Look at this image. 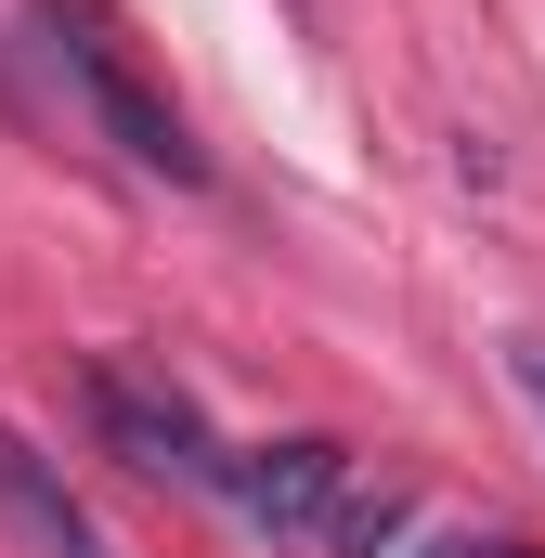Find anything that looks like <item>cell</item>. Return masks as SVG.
I'll return each mask as SVG.
<instances>
[{
	"mask_svg": "<svg viewBox=\"0 0 545 558\" xmlns=\"http://www.w3.org/2000/svg\"><path fill=\"white\" fill-rule=\"evenodd\" d=\"M441 558H545V546H441Z\"/></svg>",
	"mask_w": 545,
	"mask_h": 558,
	"instance_id": "52a82bcc",
	"label": "cell"
},
{
	"mask_svg": "<svg viewBox=\"0 0 545 558\" xmlns=\"http://www.w3.org/2000/svg\"><path fill=\"white\" fill-rule=\"evenodd\" d=\"M0 533L26 558H118L105 533H92V507L65 494V468L26 441V428H0Z\"/></svg>",
	"mask_w": 545,
	"mask_h": 558,
	"instance_id": "277c9868",
	"label": "cell"
},
{
	"mask_svg": "<svg viewBox=\"0 0 545 558\" xmlns=\"http://www.w3.org/2000/svg\"><path fill=\"white\" fill-rule=\"evenodd\" d=\"M390 533H403V494H390V481H377V494L351 481V507L325 520V558H377V546H390Z\"/></svg>",
	"mask_w": 545,
	"mask_h": 558,
	"instance_id": "5b68a950",
	"label": "cell"
},
{
	"mask_svg": "<svg viewBox=\"0 0 545 558\" xmlns=\"http://www.w3.org/2000/svg\"><path fill=\"white\" fill-rule=\"evenodd\" d=\"M221 507L247 520V533H272V546H325V520L351 507V454L338 441H247V454H221Z\"/></svg>",
	"mask_w": 545,
	"mask_h": 558,
	"instance_id": "3957f363",
	"label": "cell"
},
{
	"mask_svg": "<svg viewBox=\"0 0 545 558\" xmlns=\"http://www.w3.org/2000/svg\"><path fill=\"white\" fill-rule=\"evenodd\" d=\"M507 377H520V403L545 416V338H507Z\"/></svg>",
	"mask_w": 545,
	"mask_h": 558,
	"instance_id": "8992f818",
	"label": "cell"
},
{
	"mask_svg": "<svg viewBox=\"0 0 545 558\" xmlns=\"http://www.w3.org/2000/svg\"><path fill=\"white\" fill-rule=\"evenodd\" d=\"M92 428H105V454L143 468V481L221 494V441H208V416H195L169 377H143V364H92Z\"/></svg>",
	"mask_w": 545,
	"mask_h": 558,
	"instance_id": "7a4b0ae2",
	"label": "cell"
},
{
	"mask_svg": "<svg viewBox=\"0 0 545 558\" xmlns=\"http://www.w3.org/2000/svg\"><path fill=\"white\" fill-rule=\"evenodd\" d=\"M52 65L78 78V105L105 118V143H118L131 169H156V182H208V156H195V131L156 105V78H143V65L118 52V39H105V26H78L65 0H52Z\"/></svg>",
	"mask_w": 545,
	"mask_h": 558,
	"instance_id": "6da1fadb",
	"label": "cell"
}]
</instances>
